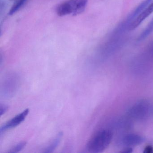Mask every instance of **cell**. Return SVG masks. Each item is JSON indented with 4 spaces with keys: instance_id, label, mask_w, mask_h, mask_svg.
<instances>
[{
    "instance_id": "obj_5",
    "label": "cell",
    "mask_w": 153,
    "mask_h": 153,
    "mask_svg": "<svg viewBox=\"0 0 153 153\" xmlns=\"http://www.w3.org/2000/svg\"><path fill=\"white\" fill-rule=\"evenodd\" d=\"M147 103L141 102L133 106L130 110L131 114L137 118L146 117L151 111L150 105Z\"/></svg>"
},
{
    "instance_id": "obj_7",
    "label": "cell",
    "mask_w": 153,
    "mask_h": 153,
    "mask_svg": "<svg viewBox=\"0 0 153 153\" xmlns=\"http://www.w3.org/2000/svg\"><path fill=\"white\" fill-rule=\"evenodd\" d=\"M144 138L137 134H130L125 135L121 139L120 143L123 146L130 147L136 146L143 143Z\"/></svg>"
},
{
    "instance_id": "obj_13",
    "label": "cell",
    "mask_w": 153,
    "mask_h": 153,
    "mask_svg": "<svg viewBox=\"0 0 153 153\" xmlns=\"http://www.w3.org/2000/svg\"><path fill=\"white\" fill-rule=\"evenodd\" d=\"M144 153H153V147L151 146H148L145 148Z\"/></svg>"
},
{
    "instance_id": "obj_6",
    "label": "cell",
    "mask_w": 153,
    "mask_h": 153,
    "mask_svg": "<svg viewBox=\"0 0 153 153\" xmlns=\"http://www.w3.org/2000/svg\"><path fill=\"white\" fill-rule=\"evenodd\" d=\"M153 0H144L142 1L131 13L130 15H129L128 16L126 20H125L123 25L122 26L123 27H128L129 25H130L131 21L135 19L149 4H150Z\"/></svg>"
},
{
    "instance_id": "obj_8",
    "label": "cell",
    "mask_w": 153,
    "mask_h": 153,
    "mask_svg": "<svg viewBox=\"0 0 153 153\" xmlns=\"http://www.w3.org/2000/svg\"><path fill=\"white\" fill-rule=\"evenodd\" d=\"M62 137L63 133L62 132H60L58 133L55 138L52 140L51 143L44 149L43 152L45 153L53 152L59 145Z\"/></svg>"
},
{
    "instance_id": "obj_2",
    "label": "cell",
    "mask_w": 153,
    "mask_h": 153,
    "mask_svg": "<svg viewBox=\"0 0 153 153\" xmlns=\"http://www.w3.org/2000/svg\"><path fill=\"white\" fill-rule=\"evenodd\" d=\"M81 8L82 6L79 0H67L59 5L56 12L60 17L68 15L76 16L81 14Z\"/></svg>"
},
{
    "instance_id": "obj_1",
    "label": "cell",
    "mask_w": 153,
    "mask_h": 153,
    "mask_svg": "<svg viewBox=\"0 0 153 153\" xmlns=\"http://www.w3.org/2000/svg\"><path fill=\"white\" fill-rule=\"evenodd\" d=\"M113 134L109 130H99L89 139L86 145V149L90 153L102 152L110 145Z\"/></svg>"
},
{
    "instance_id": "obj_12",
    "label": "cell",
    "mask_w": 153,
    "mask_h": 153,
    "mask_svg": "<svg viewBox=\"0 0 153 153\" xmlns=\"http://www.w3.org/2000/svg\"><path fill=\"white\" fill-rule=\"evenodd\" d=\"M8 106L5 104H1L0 105V114L2 116L6 113V112L8 110Z\"/></svg>"
},
{
    "instance_id": "obj_11",
    "label": "cell",
    "mask_w": 153,
    "mask_h": 153,
    "mask_svg": "<svg viewBox=\"0 0 153 153\" xmlns=\"http://www.w3.org/2000/svg\"><path fill=\"white\" fill-rule=\"evenodd\" d=\"M27 141H22L15 145L9 151H8L9 153H17L22 151L26 146Z\"/></svg>"
},
{
    "instance_id": "obj_10",
    "label": "cell",
    "mask_w": 153,
    "mask_h": 153,
    "mask_svg": "<svg viewBox=\"0 0 153 153\" xmlns=\"http://www.w3.org/2000/svg\"><path fill=\"white\" fill-rule=\"evenodd\" d=\"M27 0H15V2L9 11V15H12L18 11L26 2Z\"/></svg>"
},
{
    "instance_id": "obj_4",
    "label": "cell",
    "mask_w": 153,
    "mask_h": 153,
    "mask_svg": "<svg viewBox=\"0 0 153 153\" xmlns=\"http://www.w3.org/2000/svg\"><path fill=\"white\" fill-rule=\"evenodd\" d=\"M153 13V1L148 5L129 25L128 28L130 30L137 28L145 19Z\"/></svg>"
},
{
    "instance_id": "obj_9",
    "label": "cell",
    "mask_w": 153,
    "mask_h": 153,
    "mask_svg": "<svg viewBox=\"0 0 153 153\" xmlns=\"http://www.w3.org/2000/svg\"><path fill=\"white\" fill-rule=\"evenodd\" d=\"M152 32H153V19L150 21L149 24L148 25L147 27L145 28V30L140 34L139 37L138 38V41H143V40L147 38Z\"/></svg>"
},
{
    "instance_id": "obj_3",
    "label": "cell",
    "mask_w": 153,
    "mask_h": 153,
    "mask_svg": "<svg viewBox=\"0 0 153 153\" xmlns=\"http://www.w3.org/2000/svg\"><path fill=\"white\" fill-rule=\"evenodd\" d=\"M29 112V109H26L22 112L19 114L3 124L0 128V134L2 135L5 131L16 128L24 121Z\"/></svg>"
},
{
    "instance_id": "obj_14",
    "label": "cell",
    "mask_w": 153,
    "mask_h": 153,
    "mask_svg": "<svg viewBox=\"0 0 153 153\" xmlns=\"http://www.w3.org/2000/svg\"><path fill=\"white\" fill-rule=\"evenodd\" d=\"M132 149L130 147H127L125 149H124V150H123V151H122V153H131L132 152Z\"/></svg>"
}]
</instances>
